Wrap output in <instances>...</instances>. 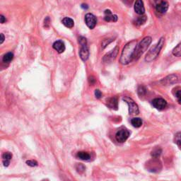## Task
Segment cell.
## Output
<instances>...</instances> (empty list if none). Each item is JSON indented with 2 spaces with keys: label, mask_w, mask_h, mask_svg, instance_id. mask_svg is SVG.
I'll return each instance as SVG.
<instances>
[{
  "label": "cell",
  "mask_w": 181,
  "mask_h": 181,
  "mask_svg": "<svg viewBox=\"0 0 181 181\" xmlns=\"http://www.w3.org/2000/svg\"><path fill=\"white\" fill-rule=\"evenodd\" d=\"M26 164L28 165H29V166H31V167H34V166H37L38 165V162H37L36 161H34V160H29V161H26Z\"/></svg>",
  "instance_id": "83f0119b"
},
{
  "label": "cell",
  "mask_w": 181,
  "mask_h": 181,
  "mask_svg": "<svg viewBox=\"0 0 181 181\" xmlns=\"http://www.w3.org/2000/svg\"><path fill=\"white\" fill-rule=\"evenodd\" d=\"M89 82H90L91 84H94V83H95L96 80H95V78H93V77H90V78H89Z\"/></svg>",
  "instance_id": "e575fe53"
},
{
  "label": "cell",
  "mask_w": 181,
  "mask_h": 181,
  "mask_svg": "<svg viewBox=\"0 0 181 181\" xmlns=\"http://www.w3.org/2000/svg\"><path fill=\"white\" fill-rule=\"evenodd\" d=\"M113 40H114V39L113 38H108V39H106V40H103V42L101 43L102 48L104 49L105 47H107V45H108L111 42H113Z\"/></svg>",
  "instance_id": "4316f807"
},
{
  "label": "cell",
  "mask_w": 181,
  "mask_h": 181,
  "mask_svg": "<svg viewBox=\"0 0 181 181\" xmlns=\"http://www.w3.org/2000/svg\"><path fill=\"white\" fill-rule=\"evenodd\" d=\"M1 37H2V39H1V42H0V43L2 44V43H3V42H4V36L3 33H1Z\"/></svg>",
  "instance_id": "d590c367"
},
{
  "label": "cell",
  "mask_w": 181,
  "mask_h": 181,
  "mask_svg": "<svg viewBox=\"0 0 181 181\" xmlns=\"http://www.w3.org/2000/svg\"><path fill=\"white\" fill-rule=\"evenodd\" d=\"M50 19L48 16L46 17L44 20V26L45 28H49L50 27Z\"/></svg>",
  "instance_id": "4dcf8cb0"
},
{
  "label": "cell",
  "mask_w": 181,
  "mask_h": 181,
  "mask_svg": "<svg viewBox=\"0 0 181 181\" xmlns=\"http://www.w3.org/2000/svg\"><path fill=\"white\" fill-rule=\"evenodd\" d=\"M117 16L115 14H113L112 12L110 9H106L105 11V16L104 20L107 21V22H110V21H113V22H116L117 21Z\"/></svg>",
  "instance_id": "5bb4252c"
},
{
  "label": "cell",
  "mask_w": 181,
  "mask_h": 181,
  "mask_svg": "<svg viewBox=\"0 0 181 181\" xmlns=\"http://www.w3.org/2000/svg\"><path fill=\"white\" fill-rule=\"evenodd\" d=\"M82 7L83 8V9H87L89 8V6H87V4H82Z\"/></svg>",
  "instance_id": "8d00e7d4"
},
{
  "label": "cell",
  "mask_w": 181,
  "mask_h": 181,
  "mask_svg": "<svg viewBox=\"0 0 181 181\" xmlns=\"http://www.w3.org/2000/svg\"><path fill=\"white\" fill-rule=\"evenodd\" d=\"M173 54L175 57H181V43H179L177 46L174 47L173 50Z\"/></svg>",
  "instance_id": "603a6c76"
},
{
  "label": "cell",
  "mask_w": 181,
  "mask_h": 181,
  "mask_svg": "<svg viewBox=\"0 0 181 181\" xmlns=\"http://www.w3.org/2000/svg\"><path fill=\"white\" fill-rule=\"evenodd\" d=\"M147 164V169L148 171L151 172H158L161 169V163L158 160H157L156 158H154L153 160L150 161L148 162Z\"/></svg>",
  "instance_id": "52a82bcc"
},
{
  "label": "cell",
  "mask_w": 181,
  "mask_h": 181,
  "mask_svg": "<svg viewBox=\"0 0 181 181\" xmlns=\"http://www.w3.org/2000/svg\"><path fill=\"white\" fill-rule=\"evenodd\" d=\"M85 22H86V26L90 28V29H93L97 23V19L94 15L88 13L85 16Z\"/></svg>",
  "instance_id": "8992f818"
},
{
  "label": "cell",
  "mask_w": 181,
  "mask_h": 181,
  "mask_svg": "<svg viewBox=\"0 0 181 181\" xmlns=\"http://www.w3.org/2000/svg\"><path fill=\"white\" fill-rule=\"evenodd\" d=\"M137 45V41L133 40L128 43L127 44H126L125 46L124 47L123 51H122L120 59V62L122 64H128L134 60V51L136 49Z\"/></svg>",
  "instance_id": "6da1fadb"
},
{
  "label": "cell",
  "mask_w": 181,
  "mask_h": 181,
  "mask_svg": "<svg viewBox=\"0 0 181 181\" xmlns=\"http://www.w3.org/2000/svg\"><path fill=\"white\" fill-rule=\"evenodd\" d=\"M12 158V154L10 152H5L2 154V162L5 167H8L10 164V161Z\"/></svg>",
  "instance_id": "2e32d148"
},
{
  "label": "cell",
  "mask_w": 181,
  "mask_h": 181,
  "mask_svg": "<svg viewBox=\"0 0 181 181\" xmlns=\"http://www.w3.org/2000/svg\"><path fill=\"white\" fill-rule=\"evenodd\" d=\"M77 158L83 161H89L91 158V155L88 152L86 151H79L77 154Z\"/></svg>",
  "instance_id": "d6986e66"
},
{
  "label": "cell",
  "mask_w": 181,
  "mask_h": 181,
  "mask_svg": "<svg viewBox=\"0 0 181 181\" xmlns=\"http://www.w3.org/2000/svg\"><path fill=\"white\" fill-rule=\"evenodd\" d=\"M134 9L135 12L139 15H144L145 13V8L142 0H136L134 3Z\"/></svg>",
  "instance_id": "8fae6325"
},
{
  "label": "cell",
  "mask_w": 181,
  "mask_h": 181,
  "mask_svg": "<svg viewBox=\"0 0 181 181\" xmlns=\"http://www.w3.org/2000/svg\"><path fill=\"white\" fill-rule=\"evenodd\" d=\"M107 105L110 108L117 110L118 107V103H117V99L115 97H112L110 99H107Z\"/></svg>",
  "instance_id": "e0dca14e"
},
{
  "label": "cell",
  "mask_w": 181,
  "mask_h": 181,
  "mask_svg": "<svg viewBox=\"0 0 181 181\" xmlns=\"http://www.w3.org/2000/svg\"><path fill=\"white\" fill-rule=\"evenodd\" d=\"M152 38L151 37L147 36L145 37L143 40H141L140 42H139V44L137 45L136 49H135L134 51V60H137L142 55V54L144 53L145 51L147 50L148 47L151 43Z\"/></svg>",
  "instance_id": "3957f363"
},
{
  "label": "cell",
  "mask_w": 181,
  "mask_h": 181,
  "mask_svg": "<svg viewBox=\"0 0 181 181\" xmlns=\"http://www.w3.org/2000/svg\"><path fill=\"white\" fill-rule=\"evenodd\" d=\"M118 51H119V47H115L114 49L113 50L110 52H109L106 55L104 56V57L103 59V62L106 63H109L113 62V60L116 58V57L118 54Z\"/></svg>",
  "instance_id": "9c48e42d"
},
{
  "label": "cell",
  "mask_w": 181,
  "mask_h": 181,
  "mask_svg": "<svg viewBox=\"0 0 181 181\" xmlns=\"http://www.w3.org/2000/svg\"><path fill=\"white\" fill-rule=\"evenodd\" d=\"M152 105L156 109L158 110H162L167 106V102L165 100L161 98H157L152 101Z\"/></svg>",
  "instance_id": "ba28073f"
},
{
  "label": "cell",
  "mask_w": 181,
  "mask_h": 181,
  "mask_svg": "<svg viewBox=\"0 0 181 181\" xmlns=\"http://www.w3.org/2000/svg\"><path fill=\"white\" fill-rule=\"evenodd\" d=\"M164 38H161L155 46L151 47V50L147 52V55L145 57L146 62H151L158 57V54L160 53L161 49L163 48V45H164Z\"/></svg>",
  "instance_id": "7a4b0ae2"
},
{
  "label": "cell",
  "mask_w": 181,
  "mask_h": 181,
  "mask_svg": "<svg viewBox=\"0 0 181 181\" xmlns=\"http://www.w3.org/2000/svg\"><path fill=\"white\" fill-rule=\"evenodd\" d=\"M95 96L98 99H101V98L102 97V93L101 92V91L99 90V89L95 90Z\"/></svg>",
  "instance_id": "1f68e13d"
},
{
  "label": "cell",
  "mask_w": 181,
  "mask_h": 181,
  "mask_svg": "<svg viewBox=\"0 0 181 181\" xmlns=\"http://www.w3.org/2000/svg\"><path fill=\"white\" fill-rule=\"evenodd\" d=\"M62 23L66 26V27L69 28H73L74 26H75V22H74L73 19L71 18H69V17H65L64 19H63L62 21Z\"/></svg>",
  "instance_id": "ac0fdd59"
},
{
  "label": "cell",
  "mask_w": 181,
  "mask_h": 181,
  "mask_svg": "<svg viewBox=\"0 0 181 181\" xmlns=\"http://www.w3.org/2000/svg\"><path fill=\"white\" fill-rule=\"evenodd\" d=\"M13 59H14V54L10 52L4 54L2 60L4 63H9L13 60Z\"/></svg>",
  "instance_id": "7402d4cb"
},
{
  "label": "cell",
  "mask_w": 181,
  "mask_h": 181,
  "mask_svg": "<svg viewBox=\"0 0 181 181\" xmlns=\"http://www.w3.org/2000/svg\"><path fill=\"white\" fill-rule=\"evenodd\" d=\"M169 3L165 1H162L158 4L156 6V10L158 14H164L169 9Z\"/></svg>",
  "instance_id": "7c38bea8"
},
{
  "label": "cell",
  "mask_w": 181,
  "mask_h": 181,
  "mask_svg": "<svg viewBox=\"0 0 181 181\" xmlns=\"http://www.w3.org/2000/svg\"><path fill=\"white\" fill-rule=\"evenodd\" d=\"M76 169H77L78 173H82L83 172H84L85 170H86V166H85L84 165H83L82 163H77V164L76 165Z\"/></svg>",
  "instance_id": "484cf974"
},
{
  "label": "cell",
  "mask_w": 181,
  "mask_h": 181,
  "mask_svg": "<svg viewBox=\"0 0 181 181\" xmlns=\"http://www.w3.org/2000/svg\"><path fill=\"white\" fill-rule=\"evenodd\" d=\"M176 96L177 98L178 103L181 104V90H178L176 93Z\"/></svg>",
  "instance_id": "d6a6232c"
},
{
  "label": "cell",
  "mask_w": 181,
  "mask_h": 181,
  "mask_svg": "<svg viewBox=\"0 0 181 181\" xmlns=\"http://www.w3.org/2000/svg\"><path fill=\"white\" fill-rule=\"evenodd\" d=\"M78 43L81 45H87V40L86 38H84V37L81 36L78 38Z\"/></svg>",
  "instance_id": "f1b7e54d"
},
{
  "label": "cell",
  "mask_w": 181,
  "mask_h": 181,
  "mask_svg": "<svg viewBox=\"0 0 181 181\" xmlns=\"http://www.w3.org/2000/svg\"><path fill=\"white\" fill-rule=\"evenodd\" d=\"M53 48L58 52V53H62L65 50V45L62 40H57L53 43L52 45Z\"/></svg>",
  "instance_id": "9a60e30c"
},
{
  "label": "cell",
  "mask_w": 181,
  "mask_h": 181,
  "mask_svg": "<svg viewBox=\"0 0 181 181\" xmlns=\"http://www.w3.org/2000/svg\"><path fill=\"white\" fill-rule=\"evenodd\" d=\"M131 123H132L133 127L138 128L140 127L142 125V120H141V119L139 118V117H134V118L132 119Z\"/></svg>",
  "instance_id": "ffe728a7"
},
{
  "label": "cell",
  "mask_w": 181,
  "mask_h": 181,
  "mask_svg": "<svg viewBox=\"0 0 181 181\" xmlns=\"http://www.w3.org/2000/svg\"><path fill=\"white\" fill-rule=\"evenodd\" d=\"M81 49L79 51V56L81 59H82V61H86L89 59V50L88 47V45H81Z\"/></svg>",
  "instance_id": "4fadbf2b"
},
{
  "label": "cell",
  "mask_w": 181,
  "mask_h": 181,
  "mask_svg": "<svg viewBox=\"0 0 181 181\" xmlns=\"http://www.w3.org/2000/svg\"><path fill=\"white\" fill-rule=\"evenodd\" d=\"M161 154V149L160 148H156L154 149L153 151L151 152V156L154 157V158H158L159 156H160Z\"/></svg>",
  "instance_id": "d4e9b609"
},
{
  "label": "cell",
  "mask_w": 181,
  "mask_h": 181,
  "mask_svg": "<svg viewBox=\"0 0 181 181\" xmlns=\"http://www.w3.org/2000/svg\"><path fill=\"white\" fill-rule=\"evenodd\" d=\"M0 19H1V23H5L6 21V18L3 16V15H1V16H0Z\"/></svg>",
  "instance_id": "836d02e7"
},
{
  "label": "cell",
  "mask_w": 181,
  "mask_h": 181,
  "mask_svg": "<svg viewBox=\"0 0 181 181\" xmlns=\"http://www.w3.org/2000/svg\"><path fill=\"white\" fill-rule=\"evenodd\" d=\"M138 93L140 96H143L146 93V89L144 86H139L138 89Z\"/></svg>",
  "instance_id": "f546056e"
},
{
  "label": "cell",
  "mask_w": 181,
  "mask_h": 181,
  "mask_svg": "<svg viewBox=\"0 0 181 181\" xmlns=\"http://www.w3.org/2000/svg\"><path fill=\"white\" fill-rule=\"evenodd\" d=\"M123 101H125L127 103L129 107V113L130 115H138L139 113V110L138 106L133 100L129 97H124Z\"/></svg>",
  "instance_id": "277c9868"
},
{
  "label": "cell",
  "mask_w": 181,
  "mask_h": 181,
  "mask_svg": "<svg viewBox=\"0 0 181 181\" xmlns=\"http://www.w3.org/2000/svg\"><path fill=\"white\" fill-rule=\"evenodd\" d=\"M174 142L181 149V132L176 134L175 137H174Z\"/></svg>",
  "instance_id": "cb8c5ba5"
},
{
  "label": "cell",
  "mask_w": 181,
  "mask_h": 181,
  "mask_svg": "<svg viewBox=\"0 0 181 181\" xmlns=\"http://www.w3.org/2000/svg\"><path fill=\"white\" fill-rule=\"evenodd\" d=\"M178 82V78L177 75H171L167 76L166 77L163 78V79H161V83L163 85H171L176 84Z\"/></svg>",
  "instance_id": "30bf717a"
},
{
  "label": "cell",
  "mask_w": 181,
  "mask_h": 181,
  "mask_svg": "<svg viewBox=\"0 0 181 181\" xmlns=\"http://www.w3.org/2000/svg\"><path fill=\"white\" fill-rule=\"evenodd\" d=\"M130 133L129 131L126 129H121L118 132L115 134V138L116 140L120 143H123L126 141V140L128 139V137H130Z\"/></svg>",
  "instance_id": "5b68a950"
},
{
  "label": "cell",
  "mask_w": 181,
  "mask_h": 181,
  "mask_svg": "<svg viewBox=\"0 0 181 181\" xmlns=\"http://www.w3.org/2000/svg\"><path fill=\"white\" fill-rule=\"evenodd\" d=\"M147 20V16L145 15H141V16H139L136 20H135V24L137 26H141L144 24Z\"/></svg>",
  "instance_id": "44dd1931"
}]
</instances>
